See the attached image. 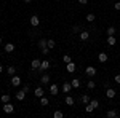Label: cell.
Segmentation results:
<instances>
[{"mask_svg":"<svg viewBox=\"0 0 120 118\" xmlns=\"http://www.w3.org/2000/svg\"><path fill=\"white\" fill-rule=\"evenodd\" d=\"M98 107H99V102H98L96 99H93V100H90V102L86 104V107H85V110H86L88 113H91L93 110H94V109H98Z\"/></svg>","mask_w":120,"mask_h":118,"instance_id":"obj_1","label":"cell"},{"mask_svg":"<svg viewBox=\"0 0 120 118\" xmlns=\"http://www.w3.org/2000/svg\"><path fill=\"white\" fill-rule=\"evenodd\" d=\"M10 83H11V86H15V88H18L19 85H21V78H19L18 75H13V77H11V80H10Z\"/></svg>","mask_w":120,"mask_h":118,"instance_id":"obj_2","label":"cell"},{"mask_svg":"<svg viewBox=\"0 0 120 118\" xmlns=\"http://www.w3.org/2000/svg\"><path fill=\"white\" fill-rule=\"evenodd\" d=\"M3 112H5V113H13V112H15V105L10 104V102H5V104H3Z\"/></svg>","mask_w":120,"mask_h":118,"instance_id":"obj_3","label":"cell"},{"mask_svg":"<svg viewBox=\"0 0 120 118\" xmlns=\"http://www.w3.org/2000/svg\"><path fill=\"white\" fill-rule=\"evenodd\" d=\"M61 89H63V93H64V94H69V93H71V89H72V83H71V82H64Z\"/></svg>","mask_w":120,"mask_h":118,"instance_id":"obj_4","label":"cell"},{"mask_svg":"<svg viewBox=\"0 0 120 118\" xmlns=\"http://www.w3.org/2000/svg\"><path fill=\"white\" fill-rule=\"evenodd\" d=\"M79 37H80V40H82V42H86V40L90 38V32H88V30H80Z\"/></svg>","mask_w":120,"mask_h":118,"instance_id":"obj_5","label":"cell"},{"mask_svg":"<svg viewBox=\"0 0 120 118\" xmlns=\"http://www.w3.org/2000/svg\"><path fill=\"white\" fill-rule=\"evenodd\" d=\"M85 73H86L88 77H94V75H96V69H94L93 65H88V67L85 69Z\"/></svg>","mask_w":120,"mask_h":118,"instance_id":"obj_6","label":"cell"},{"mask_svg":"<svg viewBox=\"0 0 120 118\" xmlns=\"http://www.w3.org/2000/svg\"><path fill=\"white\" fill-rule=\"evenodd\" d=\"M38 24H40V19H38V16H37V14L30 16V26H32V27H37Z\"/></svg>","mask_w":120,"mask_h":118,"instance_id":"obj_7","label":"cell"},{"mask_svg":"<svg viewBox=\"0 0 120 118\" xmlns=\"http://www.w3.org/2000/svg\"><path fill=\"white\" fill-rule=\"evenodd\" d=\"M46 69H50V61H48V59H43V61L40 62L38 70H46Z\"/></svg>","mask_w":120,"mask_h":118,"instance_id":"obj_8","label":"cell"},{"mask_svg":"<svg viewBox=\"0 0 120 118\" xmlns=\"http://www.w3.org/2000/svg\"><path fill=\"white\" fill-rule=\"evenodd\" d=\"M75 69H77V67H75V64H74V62H67V64H66V70H67L69 73H74V72H75Z\"/></svg>","mask_w":120,"mask_h":118,"instance_id":"obj_9","label":"cell"},{"mask_svg":"<svg viewBox=\"0 0 120 118\" xmlns=\"http://www.w3.org/2000/svg\"><path fill=\"white\" fill-rule=\"evenodd\" d=\"M40 59H32V62H30V67H32V70H38V67H40Z\"/></svg>","mask_w":120,"mask_h":118,"instance_id":"obj_10","label":"cell"},{"mask_svg":"<svg viewBox=\"0 0 120 118\" xmlns=\"http://www.w3.org/2000/svg\"><path fill=\"white\" fill-rule=\"evenodd\" d=\"M115 94H117L115 89H112V88H106V96H107L109 99H114V97H115Z\"/></svg>","mask_w":120,"mask_h":118,"instance_id":"obj_11","label":"cell"},{"mask_svg":"<svg viewBox=\"0 0 120 118\" xmlns=\"http://www.w3.org/2000/svg\"><path fill=\"white\" fill-rule=\"evenodd\" d=\"M34 94H35V97H38V99H40V97L45 94V91H43V88H42V86H38V88H35Z\"/></svg>","mask_w":120,"mask_h":118,"instance_id":"obj_12","label":"cell"},{"mask_svg":"<svg viewBox=\"0 0 120 118\" xmlns=\"http://www.w3.org/2000/svg\"><path fill=\"white\" fill-rule=\"evenodd\" d=\"M26 94H27V93H26L24 89H19L18 93H16V99H18V100H24V97H26Z\"/></svg>","mask_w":120,"mask_h":118,"instance_id":"obj_13","label":"cell"},{"mask_svg":"<svg viewBox=\"0 0 120 118\" xmlns=\"http://www.w3.org/2000/svg\"><path fill=\"white\" fill-rule=\"evenodd\" d=\"M115 43H117V38H115L114 35H107V45H109V46H114Z\"/></svg>","mask_w":120,"mask_h":118,"instance_id":"obj_14","label":"cell"},{"mask_svg":"<svg viewBox=\"0 0 120 118\" xmlns=\"http://www.w3.org/2000/svg\"><path fill=\"white\" fill-rule=\"evenodd\" d=\"M64 102L67 104V105H69V107H72L75 100H74V97H72V96H69V94H67V96H66V99H64Z\"/></svg>","mask_w":120,"mask_h":118,"instance_id":"obj_15","label":"cell"},{"mask_svg":"<svg viewBox=\"0 0 120 118\" xmlns=\"http://www.w3.org/2000/svg\"><path fill=\"white\" fill-rule=\"evenodd\" d=\"M106 117H107V118H117V117H119V113H117V110H107Z\"/></svg>","mask_w":120,"mask_h":118,"instance_id":"obj_16","label":"cell"},{"mask_svg":"<svg viewBox=\"0 0 120 118\" xmlns=\"http://www.w3.org/2000/svg\"><path fill=\"white\" fill-rule=\"evenodd\" d=\"M7 73H8L10 77L16 75V67H13V65H10V67H7Z\"/></svg>","mask_w":120,"mask_h":118,"instance_id":"obj_17","label":"cell"},{"mask_svg":"<svg viewBox=\"0 0 120 118\" xmlns=\"http://www.w3.org/2000/svg\"><path fill=\"white\" fill-rule=\"evenodd\" d=\"M5 51L7 53H13L15 51V45L13 43H5Z\"/></svg>","mask_w":120,"mask_h":118,"instance_id":"obj_18","label":"cell"},{"mask_svg":"<svg viewBox=\"0 0 120 118\" xmlns=\"http://www.w3.org/2000/svg\"><path fill=\"white\" fill-rule=\"evenodd\" d=\"M50 94H53V96H56L58 94V85H50Z\"/></svg>","mask_w":120,"mask_h":118,"instance_id":"obj_19","label":"cell"},{"mask_svg":"<svg viewBox=\"0 0 120 118\" xmlns=\"http://www.w3.org/2000/svg\"><path fill=\"white\" fill-rule=\"evenodd\" d=\"M40 82L43 83V85H46V83L50 82V75H48V73H43V75H42V78H40Z\"/></svg>","mask_w":120,"mask_h":118,"instance_id":"obj_20","label":"cell"},{"mask_svg":"<svg viewBox=\"0 0 120 118\" xmlns=\"http://www.w3.org/2000/svg\"><path fill=\"white\" fill-rule=\"evenodd\" d=\"M98 59H99V62H106L107 61V54L106 53H99L98 54Z\"/></svg>","mask_w":120,"mask_h":118,"instance_id":"obj_21","label":"cell"},{"mask_svg":"<svg viewBox=\"0 0 120 118\" xmlns=\"http://www.w3.org/2000/svg\"><path fill=\"white\" fill-rule=\"evenodd\" d=\"M80 100H82L83 104H85V105H86V104H88V102H90V96H88V94H82V97H80Z\"/></svg>","mask_w":120,"mask_h":118,"instance_id":"obj_22","label":"cell"},{"mask_svg":"<svg viewBox=\"0 0 120 118\" xmlns=\"http://www.w3.org/2000/svg\"><path fill=\"white\" fill-rule=\"evenodd\" d=\"M46 45H48V48H50V50H53V48L56 46V42L53 40V38H50V40H46Z\"/></svg>","mask_w":120,"mask_h":118,"instance_id":"obj_23","label":"cell"},{"mask_svg":"<svg viewBox=\"0 0 120 118\" xmlns=\"http://www.w3.org/2000/svg\"><path fill=\"white\" fill-rule=\"evenodd\" d=\"M40 104H42V107H45V105H48V104H50V100H48V97H45V96H42V97H40Z\"/></svg>","mask_w":120,"mask_h":118,"instance_id":"obj_24","label":"cell"},{"mask_svg":"<svg viewBox=\"0 0 120 118\" xmlns=\"http://www.w3.org/2000/svg\"><path fill=\"white\" fill-rule=\"evenodd\" d=\"M71 83H72V88H80V80H79V78L71 80Z\"/></svg>","mask_w":120,"mask_h":118,"instance_id":"obj_25","label":"cell"},{"mask_svg":"<svg viewBox=\"0 0 120 118\" xmlns=\"http://www.w3.org/2000/svg\"><path fill=\"white\" fill-rule=\"evenodd\" d=\"M53 117H55V118H63V117H64V113H63L61 110H55V113H53Z\"/></svg>","mask_w":120,"mask_h":118,"instance_id":"obj_26","label":"cell"},{"mask_svg":"<svg viewBox=\"0 0 120 118\" xmlns=\"http://www.w3.org/2000/svg\"><path fill=\"white\" fill-rule=\"evenodd\" d=\"M115 32H117V30H115V27H114V26L107 27V35H115Z\"/></svg>","mask_w":120,"mask_h":118,"instance_id":"obj_27","label":"cell"},{"mask_svg":"<svg viewBox=\"0 0 120 118\" xmlns=\"http://www.w3.org/2000/svg\"><path fill=\"white\" fill-rule=\"evenodd\" d=\"M0 100L5 104V102H10V94H2V97H0Z\"/></svg>","mask_w":120,"mask_h":118,"instance_id":"obj_28","label":"cell"},{"mask_svg":"<svg viewBox=\"0 0 120 118\" xmlns=\"http://www.w3.org/2000/svg\"><path fill=\"white\" fill-rule=\"evenodd\" d=\"M63 61H64L66 64H67V62H72V56H69V54H64V56H63Z\"/></svg>","mask_w":120,"mask_h":118,"instance_id":"obj_29","label":"cell"},{"mask_svg":"<svg viewBox=\"0 0 120 118\" xmlns=\"http://www.w3.org/2000/svg\"><path fill=\"white\" fill-rule=\"evenodd\" d=\"M45 46H48V45H46V40H45V38H43V40H38V48H40V50H42V48H45Z\"/></svg>","mask_w":120,"mask_h":118,"instance_id":"obj_30","label":"cell"},{"mask_svg":"<svg viewBox=\"0 0 120 118\" xmlns=\"http://www.w3.org/2000/svg\"><path fill=\"white\" fill-rule=\"evenodd\" d=\"M86 86H88V89H94V86H96V83L90 80V82H86Z\"/></svg>","mask_w":120,"mask_h":118,"instance_id":"obj_31","label":"cell"},{"mask_svg":"<svg viewBox=\"0 0 120 118\" xmlns=\"http://www.w3.org/2000/svg\"><path fill=\"white\" fill-rule=\"evenodd\" d=\"M94 14H93V13H88V14H86V21H88V22H93V21H94Z\"/></svg>","mask_w":120,"mask_h":118,"instance_id":"obj_32","label":"cell"},{"mask_svg":"<svg viewBox=\"0 0 120 118\" xmlns=\"http://www.w3.org/2000/svg\"><path fill=\"white\" fill-rule=\"evenodd\" d=\"M80 30H82L80 26H74V27H72V32H74V34H80Z\"/></svg>","mask_w":120,"mask_h":118,"instance_id":"obj_33","label":"cell"},{"mask_svg":"<svg viewBox=\"0 0 120 118\" xmlns=\"http://www.w3.org/2000/svg\"><path fill=\"white\" fill-rule=\"evenodd\" d=\"M40 51H42L43 54H48V53H50V48H48V46H45V48H42Z\"/></svg>","mask_w":120,"mask_h":118,"instance_id":"obj_34","label":"cell"},{"mask_svg":"<svg viewBox=\"0 0 120 118\" xmlns=\"http://www.w3.org/2000/svg\"><path fill=\"white\" fill-rule=\"evenodd\" d=\"M114 82L117 83V85H120V73H119V75H115V77H114Z\"/></svg>","mask_w":120,"mask_h":118,"instance_id":"obj_35","label":"cell"},{"mask_svg":"<svg viewBox=\"0 0 120 118\" xmlns=\"http://www.w3.org/2000/svg\"><path fill=\"white\" fill-rule=\"evenodd\" d=\"M22 89L26 91V93H29V91H30V86H29V85H24V86H22Z\"/></svg>","mask_w":120,"mask_h":118,"instance_id":"obj_36","label":"cell"},{"mask_svg":"<svg viewBox=\"0 0 120 118\" xmlns=\"http://www.w3.org/2000/svg\"><path fill=\"white\" fill-rule=\"evenodd\" d=\"M114 8L117 10V11H120V2H117V3H114Z\"/></svg>","mask_w":120,"mask_h":118,"instance_id":"obj_37","label":"cell"},{"mask_svg":"<svg viewBox=\"0 0 120 118\" xmlns=\"http://www.w3.org/2000/svg\"><path fill=\"white\" fill-rule=\"evenodd\" d=\"M79 3H80V5H86V3H88V0H79Z\"/></svg>","mask_w":120,"mask_h":118,"instance_id":"obj_38","label":"cell"},{"mask_svg":"<svg viewBox=\"0 0 120 118\" xmlns=\"http://www.w3.org/2000/svg\"><path fill=\"white\" fill-rule=\"evenodd\" d=\"M3 72V65H2V64H0V73Z\"/></svg>","mask_w":120,"mask_h":118,"instance_id":"obj_39","label":"cell"},{"mask_svg":"<svg viewBox=\"0 0 120 118\" xmlns=\"http://www.w3.org/2000/svg\"><path fill=\"white\" fill-rule=\"evenodd\" d=\"M2 42H3V40H2V37H0V45H2Z\"/></svg>","mask_w":120,"mask_h":118,"instance_id":"obj_40","label":"cell"},{"mask_svg":"<svg viewBox=\"0 0 120 118\" xmlns=\"http://www.w3.org/2000/svg\"><path fill=\"white\" fill-rule=\"evenodd\" d=\"M24 2H30V0H24Z\"/></svg>","mask_w":120,"mask_h":118,"instance_id":"obj_41","label":"cell"},{"mask_svg":"<svg viewBox=\"0 0 120 118\" xmlns=\"http://www.w3.org/2000/svg\"><path fill=\"white\" fill-rule=\"evenodd\" d=\"M55 2H59V0H55Z\"/></svg>","mask_w":120,"mask_h":118,"instance_id":"obj_42","label":"cell"}]
</instances>
